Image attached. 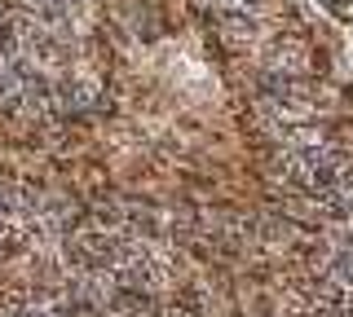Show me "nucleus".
I'll use <instances>...</instances> for the list:
<instances>
[{"mask_svg":"<svg viewBox=\"0 0 353 317\" xmlns=\"http://www.w3.org/2000/svg\"><path fill=\"white\" fill-rule=\"evenodd\" d=\"M323 5H327L336 18H345V23H353V5H349V0H323Z\"/></svg>","mask_w":353,"mask_h":317,"instance_id":"4","label":"nucleus"},{"mask_svg":"<svg viewBox=\"0 0 353 317\" xmlns=\"http://www.w3.org/2000/svg\"><path fill=\"white\" fill-rule=\"evenodd\" d=\"M336 190H345L349 199H353V163H345V172H340V185H336Z\"/></svg>","mask_w":353,"mask_h":317,"instance_id":"5","label":"nucleus"},{"mask_svg":"<svg viewBox=\"0 0 353 317\" xmlns=\"http://www.w3.org/2000/svg\"><path fill=\"white\" fill-rule=\"evenodd\" d=\"M27 5V14L31 18H40V23H62V18H71V9L80 5V0H22Z\"/></svg>","mask_w":353,"mask_h":317,"instance_id":"2","label":"nucleus"},{"mask_svg":"<svg viewBox=\"0 0 353 317\" xmlns=\"http://www.w3.org/2000/svg\"><path fill=\"white\" fill-rule=\"evenodd\" d=\"M345 155L340 150H331L323 146V141H301V146H287V155H283V172H287V181L292 185H301L305 194H327V190H336L340 185V172H345Z\"/></svg>","mask_w":353,"mask_h":317,"instance_id":"1","label":"nucleus"},{"mask_svg":"<svg viewBox=\"0 0 353 317\" xmlns=\"http://www.w3.org/2000/svg\"><path fill=\"white\" fill-rule=\"evenodd\" d=\"M9 317H53L49 304H22V309H14Z\"/></svg>","mask_w":353,"mask_h":317,"instance_id":"3","label":"nucleus"}]
</instances>
